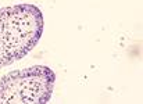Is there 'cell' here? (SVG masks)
Masks as SVG:
<instances>
[{
    "label": "cell",
    "instance_id": "cell-2",
    "mask_svg": "<svg viewBox=\"0 0 143 104\" xmlns=\"http://www.w3.org/2000/svg\"><path fill=\"white\" fill-rule=\"evenodd\" d=\"M54 86V74L47 67H31L8 74L0 81V104L47 103Z\"/></svg>",
    "mask_w": 143,
    "mask_h": 104
},
{
    "label": "cell",
    "instance_id": "cell-1",
    "mask_svg": "<svg viewBox=\"0 0 143 104\" xmlns=\"http://www.w3.org/2000/svg\"><path fill=\"white\" fill-rule=\"evenodd\" d=\"M43 31L42 11L32 4L0 10V68L20 60L38 43Z\"/></svg>",
    "mask_w": 143,
    "mask_h": 104
}]
</instances>
